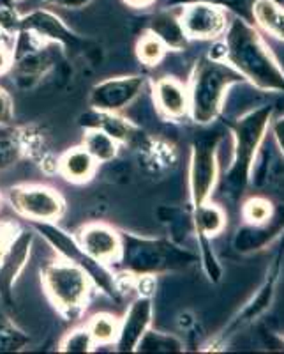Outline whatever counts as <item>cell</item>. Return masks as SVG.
Masks as SVG:
<instances>
[{"mask_svg": "<svg viewBox=\"0 0 284 354\" xmlns=\"http://www.w3.org/2000/svg\"><path fill=\"white\" fill-rule=\"evenodd\" d=\"M224 62L263 93H284V69L245 18L230 21L224 32Z\"/></svg>", "mask_w": 284, "mask_h": 354, "instance_id": "cell-1", "label": "cell"}, {"mask_svg": "<svg viewBox=\"0 0 284 354\" xmlns=\"http://www.w3.org/2000/svg\"><path fill=\"white\" fill-rule=\"evenodd\" d=\"M242 77L224 61L200 59L189 78V115L196 124H210L224 109L226 94Z\"/></svg>", "mask_w": 284, "mask_h": 354, "instance_id": "cell-2", "label": "cell"}, {"mask_svg": "<svg viewBox=\"0 0 284 354\" xmlns=\"http://www.w3.org/2000/svg\"><path fill=\"white\" fill-rule=\"evenodd\" d=\"M270 122H272V106L265 105L242 115L233 128L235 151H233L232 165L226 172V185L235 194H242L247 186L258 149L265 140Z\"/></svg>", "mask_w": 284, "mask_h": 354, "instance_id": "cell-3", "label": "cell"}, {"mask_svg": "<svg viewBox=\"0 0 284 354\" xmlns=\"http://www.w3.org/2000/svg\"><path fill=\"white\" fill-rule=\"evenodd\" d=\"M43 287L50 301L65 315H74L87 305L92 280L80 266L65 259L48 262L41 271Z\"/></svg>", "mask_w": 284, "mask_h": 354, "instance_id": "cell-4", "label": "cell"}, {"mask_svg": "<svg viewBox=\"0 0 284 354\" xmlns=\"http://www.w3.org/2000/svg\"><path fill=\"white\" fill-rule=\"evenodd\" d=\"M191 255L161 239H145L122 234L121 262L129 274H156L189 261Z\"/></svg>", "mask_w": 284, "mask_h": 354, "instance_id": "cell-5", "label": "cell"}, {"mask_svg": "<svg viewBox=\"0 0 284 354\" xmlns=\"http://www.w3.org/2000/svg\"><path fill=\"white\" fill-rule=\"evenodd\" d=\"M32 229L37 234H41L46 239V243L53 246L59 257L83 268L88 277H90V280H92V283L101 287V290L104 294H108L110 298H116L119 287H116L113 273L108 271L106 264L85 254L77 238H72L71 234L62 230L61 227H57L55 221H32Z\"/></svg>", "mask_w": 284, "mask_h": 354, "instance_id": "cell-6", "label": "cell"}, {"mask_svg": "<svg viewBox=\"0 0 284 354\" xmlns=\"http://www.w3.org/2000/svg\"><path fill=\"white\" fill-rule=\"evenodd\" d=\"M219 138L205 137L192 144L191 165H189V194L192 205L210 201L219 181V161H217Z\"/></svg>", "mask_w": 284, "mask_h": 354, "instance_id": "cell-7", "label": "cell"}, {"mask_svg": "<svg viewBox=\"0 0 284 354\" xmlns=\"http://www.w3.org/2000/svg\"><path fill=\"white\" fill-rule=\"evenodd\" d=\"M14 213L30 221H57L65 211V202L57 189L43 185H21L9 189Z\"/></svg>", "mask_w": 284, "mask_h": 354, "instance_id": "cell-8", "label": "cell"}, {"mask_svg": "<svg viewBox=\"0 0 284 354\" xmlns=\"http://www.w3.org/2000/svg\"><path fill=\"white\" fill-rule=\"evenodd\" d=\"M143 87V77H138V75L106 78L94 85L88 94V105L92 110L119 113L140 96Z\"/></svg>", "mask_w": 284, "mask_h": 354, "instance_id": "cell-9", "label": "cell"}, {"mask_svg": "<svg viewBox=\"0 0 284 354\" xmlns=\"http://www.w3.org/2000/svg\"><path fill=\"white\" fill-rule=\"evenodd\" d=\"M179 18L187 39L216 41L224 36L230 25L228 12L223 8L201 2L184 6L179 12Z\"/></svg>", "mask_w": 284, "mask_h": 354, "instance_id": "cell-10", "label": "cell"}, {"mask_svg": "<svg viewBox=\"0 0 284 354\" xmlns=\"http://www.w3.org/2000/svg\"><path fill=\"white\" fill-rule=\"evenodd\" d=\"M77 239L85 254L103 264H112L121 257L122 234L106 223H87L78 230Z\"/></svg>", "mask_w": 284, "mask_h": 354, "instance_id": "cell-11", "label": "cell"}, {"mask_svg": "<svg viewBox=\"0 0 284 354\" xmlns=\"http://www.w3.org/2000/svg\"><path fill=\"white\" fill-rule=\"evenodd\" d=\"M154 305L148 296H138L121 321L115 347L119 353H134L143 335L152 326Z\"/></svg>", "mask_w": 284, "mask_h": 354, "instance_id": "cell-12", "label": "cell"}, {"mask_svg": "<svg viewBox=\"0 0 284 354\" xmlns=\"http://www.w3.org/2000/svg\"><path fill=\"white\" fill-rule=\"evenodd\" d=\"M34 245V234L28 230H21L17 238L9 243L8 254L0 262V298L9 301L12 294V287L17 283L18 277L28 262Z\"/></svg>", "mask_w": 284, "mask_h": 354, "instance_id": "cell-13", "label": "cell"}, {"mask_svg": "<svg viewBox=\"0 0 284 354\" xmlns=\"http://www.w3.org/2000/svg\"><path fill=\"white\" fill-rule=\"evenodd\" d=\"M20 30L32 34L44 43L61 44L62 48L77 43V36L69 30L61 18L46 9H36L20 18Z\"/></svg>", "mask_w": 284, "mask_h": 354, "instance_id": "cell-14", "label": "cell"}, {"mask_svg": "<svg viewBox=\"0 0 284 354\" xmlns=\"http://www.w3.org/2000/svg\"><path fill=\"white\" fill-rule=\"evenodd\" d=\"M154 105L164 119L179 121L189 115L187 85L172 77H163L152 85Z\"/></svg>", "mask_w": 284, "mask_h": 354, "instance_id": "cell-15", "label": "cell"}, {"mask_svg": "<svg viewBox=\"0 0 284 354\" xmlns=\"http://www.w3.org/2000/svg\"><path fill=\"white\" fill-rule=\"evenodd\" d=\"M148 32H152L154 36L159 37L161 43L168 50H173V52H181L189 43L184 28H182L179 12L173 11L172 8L156 12L150 18V21H148Z\"/></svg>", "mask_w": 284, "mask_h": 354, "instance_id": "cell-16", "label": "cell"}, {"mask_svg": "<svg viewBox=\"0 0 284 354\" xmlns=\"http://www.w3.org/2000/svg\"><path fill=\"white\" fill-rule=\"evenodd\" d=\"M97 163L83 145L72 147V149L65 151L62 158L59 160V170L57 172L64 177L65 181L74 183V185H83L88 183L96 176Z\"/></svg>", "mask_w": 284, "mask_h": 354, "instance_id": "cell-17", "label": "cell"}, {"mask_svg": "<svg viewBox=\"0 0 284 354\" xmlns=\"http://www.w3.org/2000/svg\"><path fill=\"white\" fill-rule=\"evenodd\" d=\"M81 126L87 128H97L103 129L104 133H108L110 137L115 138L119 144H128L136 135V128L124 119L122 115L115 112H101V110H92V112L85 113L81 117Z\"/></svg>", "mask_w": 284, "mask_h": 354, "instance_id": "cell-18", "label": "cell"}, {"mask_svg": "<svg viewBox=\"0 0 284 354\" xmlns=\"http://www.w3.org/2000/svg\"><path fill=\"white\" fill-rule=\"evenodd\" d=\"M252 18L265 32L284 41V8L276 0H254L251 6Z\"/></svg>", "mask_w": 284, "mask_h": 354, "instance_id": "cell-19", "label": "cell"}, {"mask_svg": "<svg viewBox=\"0 0 284 354\" xmlns=\"http://www.w3.org/2000/svg\"><path fill=\"white\" fill-rule=\"evenodd\" d=\"M194 225L201 239L219 236L226 227V211L219 204L207 201L194 207Z\"/></svg>", "mask_w": 284, "mask_h": 354, "instance_id": "cell-20", "label": "cell"}, {"mask_svg": "<svg viewBox=\"0 0 284 354\" xmlns=\"http://www.w3.org/2000/svg\"><path fill=\"white\" fill-rule=\"evenodd\" d=\"M88 154L97 161V163H110L119 154V142L112 138L108 133H104L103 129L97 128H87L85 129L83 144Z\"/></svg>", "mask_w": 284, "mask_h": 354, "instance_id": "cell-21", "label": "cell"}, {"mask_svg": "<svg viewBox=\"0 0 284 354\" xmlns=\"http://www.w3.org/2000/svg\"><path fill=\"white\" fill-rule=\"evenodd\" d=\"M25 140L20 129L0 126V172L11 169L23 158Z\"/></svg>", "mask_w": 284, "mask_h": 354, "instance_id": "cell-22", "label": "cell"}, {"mask_svg": "<svg viewBox=\"0 0 284 354\" xmlns=\"http://www.w3.org/2000/svg\"><path fill=\"white\" fill-rule=\"evenodd\" d=\"M85 326L90 331L94 340H96L97 347L115 346L116 337H119V328H121V321L115 315L101 312V314H96L88 319Z\"/></svg>", "mask_w": 284, "mask_h": 354, "instance_id": "cell-23", "label": "cell"}, {"mask_svg": "<svg viewBox=\"0 0 284 354\" xmlns=\"http://www.w3.org/2000/svg\"><path fill=\"white\" fill-rule=\"evenodd\" d=\"M30 344V337L0 312V353H18Z\"/></svg>", "mask_w": 284, "mask_h": 354, "instance_id": "cell-24", "label": "cell"}, {"mask_svg": "<svg viewBox=\"0 0 284 354\" xmlns=\"http://www.w3.org/2000/svg\"><path fill=\"white\" fill-rule=\"evenodd\" d=\"M168 48L161 43L159 37L154 36L152 32H147L140 37V41L136 43V55L138 61L141 64L148 66V68H154V66H159L163 62V59L166 57Z\"/></svg>", "mask_w": 284, "mask_h": 354, "instance_id": "cell-25", "label": "cell"}, {"mask_svg": "<svg viewBox=\"0 0 284 354\" xmlns=\"http://www.w3.org/2000/svg\"><path fill=\"white\" fill-rule=\"evenodd\" d=\"M138 353H170V351H182V342L172 335L159 333V331L148 330L143 335L136 347Z\"/></svg>", "mask_w": 284, "mask_h": 354, "instance_id": "cell-26", "label": "cell"}, {"mask_svg": "<svg viewBox=\"0 0 284 354\" xmlns=\"http://www.w3.org/2000/svg\"><path fill=\"white\" fill-rule=\"evenodd\" d=\"M96 340L87 330V326L71 330L69 333H65V337L59 344L61 353H92V351H96Z\"/></svg>", "mask_w": 284, "mask_h": 354, "instance_id": "cell-27", "label": "cell"}, {"mask_svg": "<svg viewBox=\"0 0 284 354\" xmlns=\"http://www.w3.org/2000/svg\"><path fill=\"white\" fill-rule=\"evenodd\" d=\"M242 216L251 225H263L272 216V204L261 197L249 198L242 207Z\"/></svg>", "mask_w": 284, "mask_h": 354, "instance_id": "cell-28", "label": "cell"}, {"mask_svg": "<svg viewBox=\"0 0 284 354\" xmlns=\"http://www.w3.org/2000/svg\"><path fill=\"white\" fill-rule=\"evenodd\" d=\"M212 4V6H219L223 9H233V11H242V8L245 6V0H163V4L166 8H181V6H187V4Z\"/></svg>", "mask_w": 284, "mask_h": 354, "instance_id": "cell-29", "label": "cell"}, {"mask_svg": "<svg viewBox=\"0 0 284 354\" xmlns=\"http://www.w3.org/2000/svg\"><path fill=\"white\" fill-rule=\"evenodd\" d=\"M20 15L12 8H0V32L11 37H18L20 34Z\"/></svg>", "mask_w": 284, "mask_h": 354, "instance_id": "cell-30", "label": "cell"}, {"mask_svg": "<svg viewBox=\"0 0 284 354\" xmlns=\"http://www.w3.org/2000/svg\"><path fill=\"white\" fill-rule=\"evenodd\" d=\"M14 119V103L4 87H0V126L12 124Z\"/></svg>", "mask_w": 284, "mask_h": 354, "instance_id": "cell-31", "label": "cell"}, {"mask_svg": "<svg viewBox=\"0 0 284 354\" xmlns=\"http://www.w3.org/2000/svg\"><path fill=\"white\" fill-rule=\"evenodd\" d=\"M12 68V48L8 43L0 41V75L8 73Z\"/></svg>", "mask_w": 284, "mask_h": 354, "instance_id": "cell-32", "label": "cell"}, {"mask_svg": "<svg viewBox=\"0 0 284 354\" xmlns=\"http://www.w3.org/2000/svg\"><path fill=\"white\" fill-rule=\"evenodd\" d=\"M37 2H43V4L48 6H59V8L65 9H77L87 6L90 0H37Z\"/></svg>", "mask_w": 284, "mask_h": 354, "instance_id": "cell-33", "label": "cell"}, {"mask_svg": "<svg viewBox=\"0 0 284 354\" xmlns=\"http://www.w3.org/2000/svg\"><path fill=\"white\" fill-rule=\"evenodd\" d=\"M272 131H274V137H276L277 145H279V149L283 151L284 154V117L277 119L272 126Z\"/></svg>", "mask_w": 284, "mask_h": 354, "instance_id": "cell-34", "label": "cell"}, {"mask_svg": "<svg viewBox=\"0 0 284 354\" xmlns=\"http://www.w3.org/2000/svg\"><path fill=\"white\" fill-rule=\"evenodd\" d=\"M124 2L131 8H147V6L154 4L156 0H124Z\"/></svg>", "mask_w": 284, "mask_h": 354, "instance_id": "cell-35", "label": "cell"}, {"mask_svg": "<svg viewBox=\"0 0 284 354\" xmlns=\"http://www.w3.org/2000/svg\"><path fill=\"white\" fill-rule=\"evenodd\" d=\"M8 248H9V243L4 241V239H0V262H2L4 255L8 254Z\"/></svg>", "mask_w": 284, "mask_h": 354, "instance_id": "cell-36", "label": "cell"}, {"mask_svg": "<svg viewBox=\"0 0 284 354\" xmlns=\"http://www.w3.org/2000/svg\"><path fill=\"white\" fill-rule=\"evenodd\" d=\"M12 2H23V0H12Z\"/></svg>", "mask_w": 284, "mask_h": 354, "instance_id": "cell-37", "label": "cell"}]
</instances>
